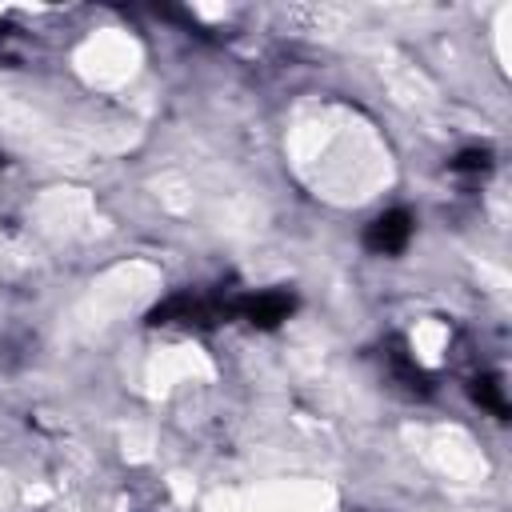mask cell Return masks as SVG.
Returning a JSON list of instances; mask_svg holds the SVG:
<instances>
[{
  "label": "cell",
  "mask_w": 512,
  "mask_h": 512,
  "mask_svg": "<svg viewBox=\"0 0 512 512\" xmlns=\"http://www.w3.org/2000/svg\"><path fill=\"white\" fill-rule=\"evenodd\" d=\"M228 308H232V316H244V320L256 324V328H276L280 320H288V312H292V296L272 288V292L240 296V300H232Z\"/></svg>",
  "instance_id": "1"
},
{
  "label": "cell",
  "mask_w": 512,
  "mask_h": 512,
  "mask_svg": "<svg viewBox=\"0 0 512 512\" xmlns=\"http://www.w3.org/2000/svg\"><path fill=\"white\" fill-rule=\"evenodd\" d=\"M408 240H412V216H408L404 208H392V212L376 216V220L368 224V232H364V244H368L372 252H380V256L400 252Z\"/></svg>",
  "instance_id": "2"
},
{
  "label": "cell",
  "mask_w": 512,
  "mask_h": 512,
  "mask_svg": "<svg viewBox=\"0 0 512 512\" xmlns=\"http://www.w3.org/2000/svg\"><path fill=\"white\" fill-rule=\"evenodd\" d=\"M476 400L492 412V416H504L508 412V404H504V392H500V384L496 380H480V388H476Z\"/></svg>",
  "instance_id": "3"
}]
</instances>
